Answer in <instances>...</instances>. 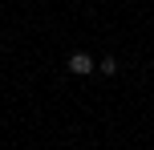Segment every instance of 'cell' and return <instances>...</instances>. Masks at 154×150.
I'll list each match as a JSON object with an SVG mask.
<instances>
[{
	"label": "cell",
	"instance_id": "1",
	"mask_svg": "<svg viewBox=\"0 0 154 150\" xmlns=\"http://www.w3.org/2000/svg\"><path fill=\"white\" fill-rule=\"evenodd\" d=\"M93 69H97V61H93L89 53H73L69 57V73H73V77H89Z\"/></svg>",
	"mask_w": 154,
	"mask_h": 150
},
{
	"label": "cell",
	"instance_id": "2",
	"mask_svg": "<svg viewBox=\"0 0 154 150\" xmlns=\"http://www.w3.org/2000/svg\"><path fill=\"white\" fill-rule=\"evenodd\" d=\"M97 69L106 73V77H114V73H118V61H114V57H101V61H97Z\"/></svg>",
	"mask_w": 154,
	"mask_h": 150
}]
</instances>
